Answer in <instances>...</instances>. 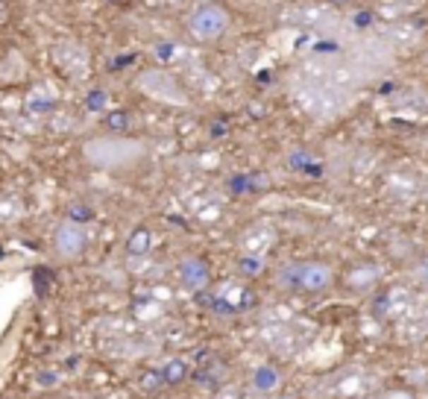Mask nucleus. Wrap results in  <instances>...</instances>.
<instances>
[{"instance_id": "6", "label": "nucleus", "mask_w": 428, "mask_h": 399, "mask_svg": "<svg viewBox=\"0 0 428 399\" xmlns=\"http://www.w3.org/2000/svg\"><path fill=\"white\" fill-rule=\"evenodd\" d=\"M279 382H282L279 370L270 367V364H261V367H256V373H252V388L261 391V393H273L279 388Z\"/></svg>"}, {"instance_id": "4", "label": "nucleus", "mask_w": 428, "mask_h": 399, "mask_svg": "<svg viewBox=\"0 0 428 399\" xmlns=\"http://www.w3.org/2000/svg\"><path fill=\"white\" fill-rule=\"evenodd\" d=\"M53 244H56V253L62 258H76L83 255V250L88 247V238H85V229L76 226L73 221H65L59 224V229L53 232Z\"/></svg>"}, {"instance_id": "7", "label": "nucleus", "mask_w": 428, "mask_h": 399, "mask_svg": "<svg viewBox=\"0 0 428 399\" xmlns=\"http://www.w3.org/2000/svg\"><path fill=\"white\" fill-rule=\"evenodd\" d=\"M241 270H244L246 276H258V273L264 270V262H261V255H246L244 262H241Z\"/></svg>"}, {"instance_id": "9", "label": "nucleus", "mask_w": 428, "mask_h": 399, "mask_svg": "<svg viewBox=\"0 0 428 399\" xmlns=\"http://www.w3.org/2000/svg\"><path fill=\"white\" fill-rule=\"evenodd\" d=\"M167 382H179V378L185 376V364H179V362H173V364H167L165 367V373H162Z\"/></svg>"}, {"instance_id": "2", "label": "nucleus", "mask_w": 428, "mask_h": 399, "mask_svg": "<svg viewBox=\"0 0 428 399\" xmlns=\"http://www.w3.org/2000/svg\"><path fill=\"white\" fill-rule=\"evenodd\" d=\"M185 27H188V35L194 42L200 45H214L229 33L232 27V15L220 6V4H200L194 6L185 18Z\"/></svg>"}, {"instance_id": "5", "label": "nucleus", "mask_w": 428, "mask_h": 399, "mask_svg": "<svg viewBox=\"0 0 428 399\" xmlns=\"http://www.w3.org/2000/svg\"><path fill=\"white\" fill-rule=\"evenodd\" d=\"M179 276H182V282L191 291H203L208 285V279H211V270H208V265L203 262V258L188 255V258H182V265H179Z\"/></svg>"}, {"instance_id": "1", "label": "nucleus", "mask_w": 428, "mask_h": 399, "mask_svg": "<svg viewBox=\"0 0 428 399\" xmlns=\"http://www.w3.org/2000/svg\"><path fill=\"white\" fill-rule=\"evenodd\" d=\"M85 158L100 168V170H114V168H129L144 156V144L135 138H121V135H100L85 141Z\"/></svg>"}, {"instance_id": "8", "label": "nucleus", "mask_w": 428, "mask_h": 399, "mask_svg": "<svg viewBox=\"0 0 428 399\" xmlns=\"http://www.w3.org/2000/svg\"><path fill=\"white\" fill-rule=\"evenodd\" d=\"M147 247H150L147 232H144V229H141V232H135V235H132V241H129V250H132V253H144Z\"/></svg>"}, {"instance_id": "3", "label": "nucleus", "mask_w": 428, "mask_h": 399, "mask_svg": "<svg viewBox=\"0 0 428 399\" xmlns=\"http://www.w3.org/2000/svg\"><path fill=\"white\" fill-rule=\"evenodd\" d=\"M282 285L302 294H323L335 285V270L326 262H297L282 270Z\"/></svg>"}]
</instances>
